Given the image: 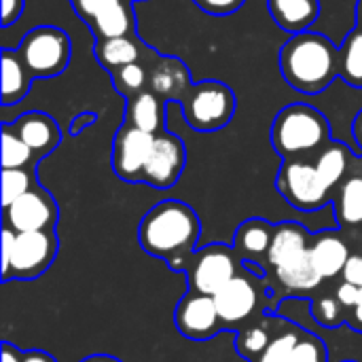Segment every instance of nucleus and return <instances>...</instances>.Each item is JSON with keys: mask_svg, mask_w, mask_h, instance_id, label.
I'll return each mask as SVG.
<instances>
[{"mask_svg": "<svg viewBox=\"0 0 362 362\" xmlns=\"http://www.w3.org/2000/svg\"><path fill=\"white\" fill-rule=\"evenodd\" d=\"M115 83H117V89L121 87L123 91H138L146 83V72L138 62H134V64H127L117 70Z\"/></svg>", "mask_w": 362, "mask_h": 362, "instance_id": "obj_31", "label": "nucleus"}, {"mask_svg": "<svg viewBox=\"0 0 362 362\" xmlns=\"http://www.w3.org/2000/svg\"><path fill=\"white\" fill-rule=\"evenodd\" d=\"M337 218L341 225L362 223V176H352L344 182L337 197Z\"/></svg>", "mask_w": 362, "mask_h": 362, "instance_id": "obj_27", "label": "nucleus"}, {"mask_svg": "<svg viewBox=\"0 0 362 362\" xmlns=\"http://www.w3.org/2000/svg\"><path fill=\"white\" fill-rule=\"evenodd\" d=\"M310 257H312L316 272L322 276V280H327V278H335V276L344 274L350 252H348L346 242L339 235L322 233L310 246Z\"/></svg>", "mask_w": 362, "mask_h": 362, "instance_id": "obj_17", "label": "nucleus"}, {"mask_svg": "<svg viewBox=\"0 0 362 362\" xmlns=\"http://www.w3.org/2000/svg\"><path fill=\"white\" fill-rule=\"evenodd\" d=\"M32 74L21 59L19 51L4 49L2 51V104L13 106L19 104L30 91Z\"/></svg>", "mask_w": 362, "mask_h": 362, "instance_id": "obj_18", "label": "nucleus"}, {"mask_svg": "<svg viewBox=\"0 0 362 362\" xmlns=\"http://www.w3.org/2000/svg\"><path fill=\"white\" fill-rule=\"evenodd\" d=\"M274 238V227L263 218L246 221L235 233V250L242 255H267Z\"/></svg>", "mask_w": 362, "mask_h": 362, "instance_id": "obj_25", "label": "nucleus"}, {"mask_svg": "<svg viewBox=\"0 0 362 362\" xmlns=\"http://www.w3.org/2000/svg\"><path fill=\"white\" fill-rule=\"evenodd\" d=\"M138 238L142 248L155 257L185 255L193 250L199 238V218L191 206L165 199L146 212Z\"/></svg>", "mask_w": 362, "mask_h": 362, "instance_id": "obj_2", "label": "nucleus"}, {"mask_svg": "<svg viewBox=\"0 0 362 362\" xmlns=\"http://www.w3.org/2000/svg\"><path fill=\"white\" fill-rule=\"evenodd\" d=\"M278 191L293 208L303 212H314L327 206L331 193L316 165L305 159H284L278 174Z\"/></svg>", "mask_w": 362, "mask_h": 362, "instance_id": "obj_6", "label": "nucleus"}, {"mask_svg": "<svg viewBox=\"0 0 362 362\" xmlns=\"http://www.w3.org/2000/svg\"><path fill=\"white\" fill-rule=\"evenodd\" d=\"M288 362H325V348L320 346L318 339H312V337L299 339Z\"/></svg>", "mask_w": 362, "mask_h": 362, "instance_id": "obj_33", "label": "nucleus"}, {"mask_svg": "<svg viewBox=\"0 0 362 362\" xmlns=\"http://www.w3.org/2000/svg\"><path fill=\"white\" fill-rule=\"evenodd\" d=\"M339 76L350 87H362V30L354 28L339 47Z\"/></svg>", "mask_w": 362, "mask_h": 362, "instance_id": "obj_26", "label": "nucleus"}, {"mask_svg": "<svg viewBox=\"0 0 362 362\" xmlns=\"http://www.w3.org/2000/svg\"><path fill=\"white\" fill-rule=\"evenodd\" d=\"M89 21L98 38L129 36L134 32V17L121 0H104V4Z\"/></svg>", "mask_w": 362, "mask_h": 362, "instance_id": "obj_20", "label": "nucleus"}, {"mask_svg": "<svg viewBox=\"0 0 362 362\" xmlns=\"http://www.w3.org/2000/svg\"><path fill=\"white\" fill-rule=\"evenodd\" d=\"M83 362H121V361H117V358H112V356H91V358H85Z\"/></svg>", "mask_w": 362, "mask_h": 362, "instance_id": "obj_43", "label": "nucleus"}, {"mask_svg": "<svg viewBox=\"0 0 362 362\" xmlns=\"http://www.w3.org/2000/svg\"><path fill=\"white\" fill-rule=\"evenodd\" d=\"M350 157H352V151L344 144V142H329L327 146L320 148L314 165L322 178V182L333 189L348 172L350 168Z\"/></svg>", "mask_w": 362, "mask_h": 362, "instance_id": "obj_23", "label": "nucleus"}, {"mask_svg": "<svg viewBox=\"0 0 362 362\" xmlns=\"http://www.w3.org/2000/svg\"><path fill=\"white\" fill-rule=\"evenodd\" d=\"M23 2L25 0H2V25L8 28L11 23H15L23 11Z\"/></svg>", "mask_w": 362, "mask_h": 362, "instance_id": "obj_38", "label": "nucleus"}, {"mask_svg": "<svg viewBox=\"0 0 362 362\" xmlns=\"http://www.w3.org/2000/svg\"><path fill=\"white\" fill-rule=\"evenodd\" d=\"M276 276H278L280 284L291 293H305V291L316 288L322 282V276L316 272V267L312 263L310 248L299 252L297 257L284 261L282 265H278Z\"/></svg>", "mask_w": 362, "mask_h": 362, "instance_id": "obj_19", "label": "nucleus"}, {"mask_svg": "<svg viewBox=\"0 0 362 362\" xmlns=\"http://www.w3.org/2000/svg\"><path fill=\"white\" fill-rule=\"evenodd\" d=\"M187 163V148L176 134L159 132L142 172V182L155 189H170L178 182Z\"/></svg>", "mask_w": 362, "mask_h": 362, "instance_id": "obj_7", "label": "nucleus"}, {"mask_svg": "<svg viewBox=\"0 0 362 362\" xmlns=\"http://www.w3.org/2000/svg\"><path fill=\"white\" fill-rule=\"evenodd\" d=\"M356 28L362 30V0L356 2Z\"/></svg>", "mask_w": 362, "mask_h": 362, "instance_id": "obj_45", "label": "nucleus"}, {"mask_svg": "<svg viewBox=\"0 0 362 362\" xmlns=\"http://www.w3.org/2000/svg\"><path fill=\"white\" fill-rule=\"evenodd\" d=\"M32 159H34V151L4 121L2 123V170L28 168Z\"/></svg>", "mask_w": 362, "mask_h": 362, "instance_id": "obj_28", "label": "nucleus"}, {"mask_svg": "<svg viewBox=\"0 0 362 362\" xmlns=\"http://www.w3.org/2000/svg\"><path fill=\"white\" fill-rule=\"evenodd\" d=\"M4 218L11 229L21 231H49L57 221L55 202L40 189H32L8 208H4Z\"/></svg>", "mask_w": 362, "mask_h": 362, "instance_id": "obj_10", "label": "nucleus"}, {"mask_svg": "<svg viewBox=\"0 0 362 362\" xmlns=\"http://www.w3.org/2000/svg\"><path fill=\"white\" fill-rule=\"evenodd\" d=\"M2 362H23V356H19V352L13 346L4 344L2 346Z\"/></svg>", "mask_w": 362, "mask_h": 362, "instance_id": "obj_40", "label": "nucleus"}, {"mask_svg": "<svg viewBox=\"0 0 362 362\" xmlns=\"http://www.w3.org/2000/svg\"><path fill=\"white\" fill-rule=\"evenodd\" d=\"M195 2L212 15H229L244 4V0H195Z\"/></svg>", "mask_w": 362, "mask_h": 362, "instance_id": "obj_36", "label": "nucleus"}, {"mask_svg": "<svg viewBox=\"0 0 362 362\" xmlns=\"http://www.w3.org/2000/svg\"><path fill=\"white\" fill-rule=\"evenodd\" d=\"M127 123L148 134H159L163 127V102L157 93L140 91L127 106Z\"/></svg>", "mask_w": 362, "mask_h": 362, "instance_id": "obj_22", "label": "nucleus"}, {"mask_svg": "<svg viewBox=\"0 0 362 362\" xmlns=\"http://www.w3.org/2000/svg\"><path fill=\"white\" fill-rule=\"evenodd\" d=\"M155 134L138 129L134 125H123L112 140V170L119 178L127 182H142V172L148 161Z\"/></svg>", "mask_w": 362, "mask_h": 362, "instance_id": "obj_9", "label": "nucleus"}, {"mask_svg": "<svg viewBox=\"0 0 362 362\" xmlns=\"http://www.w3.org/2000/svg\"><path fill=\"white\" fill-rule=\"evenodd\" d=\"M8 123V121H6ZM8 127L34 151V155L42 157L57 148L62 140L59 125L53 117L45 112H25L17 121L8 123Z\"/></svg>", "mask_w": 362, "mask_h": 362, "instance_id": "obj_13", "label": "nucleus"}, {"mask_svg": "<svg viewBox=\"0 0 362 362\" xmlns=\"http://www.w3.org/2000/svg\"><path fill=\"white\" fill-rule=\"evenodd\" d=\"M272 19L291 34H301L314 25L320 13L318 0H267Z\"/></svg>", "mask_w": 362, "mask_h": 362, "instance_id": "obj_16", "label": "nucleus"}, {"mask_svg": "<svg viewBox=\"0 0 362 362\" xmlns=\"http://www.w3.org/2000/svg\"><path fill=\"white\" fill-rule=\"evenodd\" d=\"M176 327L182 335L191 339H208L218 331V310L214 297L193 293L187 295L176 308Z\"/></svg>", "mask_w": 362, "mask_h": 362, "instance_id": "obj_12", "label": "nucleus"}, {"mask_svg": "<svg viewBox=\"0 0 362 362\" xmlns=\"http://www.w3.org/2000/svg\"><path fill=\"white\" fill-rule=\"evenodd\" d=\"M339 305L341 303L337 299H331V297L318 301L316 303V310H314L318 322H322L325 327H335L337 325V318H339Z\"/></svg>", "mask_w": 362, "mask_h": 362, "instance_id": "obj_34", "label": "nucleus"}, {"mask_svg": "<svg viewBox=\"0 0 362 362\" xmlns=\"http://www.w3.org/2000/svg\"><path fill=\"white\" fill-rule=\"evenodd\" d=\"M32 191V174L23 168L2 170V208H8L15 199Z\"/></svg>", "mask_w": 362, "mask_h": 362, "instance_id": "obj_29", "label": "nucleus"}, {"mask_svg": "<svg viewBox=\"0 0 362 362\" xmlns=\"http://www.w3.org/2000/svg\"><path fill=\"white\" fill-rule=\"evenodd\" d=\"M185 121L197 132H216L225 127L235 112V93L221 81L195 83L180 102Z\"/></svg>", "mask_w": 362, "mask_h": 362, "instance_id": "obj_4", "label": "nucleus"}, {"mask_svg": "<svg viewBox=\"0 0 362 362\" xmlns=\"http://www.w3.org/2000/svg\"><path fill=\"white\" fill-rule=\"evenodd\" d=\"M337 301L344 308H356L362 301V288L356 286V284H352V282H344L337 288Z\"/></svg>", "mask_w": 362, "mask_h": 362, "instance_id": "obj_37", "label": "nucleus"}, {"mask_svg": "<svg viewBox=\"0 0 362 362\" xmlns=\"http://www.w3.org/2000/svg\"><path fill=\"white\" fill-rule=\"evenodd\" d=\"M352 136L358 144V148L362 151V110L354 117V123H352Z\"/></svg>", "mask_w": 362, "mask_h": 362, "instance_id": "obj_41", "label": "nucleus"}, {"mask_svg": "<svg viewBox=\"0 0 362 362\" xmlns=\"http://www.w3.org/2000/svg\"><path fill=\"white\" fill-rule=\"evenodd\" d=\"M329 142V119L310 104H288L274 119L272 144L284 159H301Z\"/></svg>", "mask_w": 362, "mask_h": 362, "instance_id": "obj_3", "label": "nucleus"}, {"mask_svg": "<svg viewBox=\"0 0 362 362\" xmlns=\"http://www.w3.org/2000/svg\"><path fill=\"white\" fill-rule=\"evenodd\" d=\"M280 70L295 91L320 93L339 74V49L329 36L312 30L293 34L280 49Z\"/></svg>", "mask_w": 362, "mask_h": 362, "instance_id": "obj_1", "label": "nucleus"}, {"mask_svg": "<svg viewBox=\"0 0 362 362\" xmlns=\"http://www.w3.org/2000/svg\"><path fill=\"white\" fill-rule=\"evenodd\" d=\"M214 303H216L221 322L225 325L242 322L257 308V288L248 278L235 276L214 295Z\"/></svg>", "mask_w": 362, "mask_h": 362, "instance_id": "obj_14", "label": "nucleus"}, {"mask_svg": "<svg viewBox=\"0 0 362 362\" xmlns=\"http://www.w3.org/2000/svg\"><path fill=\"white\" fill-rule=\"evenodd\" d=\"M23 362H55L49 354L45 352H28L23 354Z\"/></svg>", "mask_w": 362, "mask_h": 362, "instance_id": "obj_42", "label": "nucleus"}, {"mask_svg": "<svg viewBox=\"0 0 362 362\" xmlns=\"http://www.w3.org/2000/svg\"><path fill=\"white\" fill-rule=\"evenodd\" d=\"M15 238H17V231L6 225L2 231V278H4V282L11 278V259H13Z\"/></svg>", "mask_w": 362, "mask_h": 362, "instance_id": "obj_35", "label": "nucleus"}, {"mask_svg": "<svg viewBox=\"0 0 362 362\" xmlns=\"http://www.w3.org/2000/svg\"><path fill=\"white\" fill-rule=\"evenodd\" d=\"M151 87L153 93H157L159 98L180 104L182 98L193 87L189 68L176 57H165L155 66L151 74Z\"/></svg>", "mask_w": 362, "mask_h": 362, "instance_id": "obj_15", "label": "nucleus"}, {"mask_svg": "<svg viewBox=\"0 0 362 362\" xmlns=\"http://www.w3.org/2000/svg\"><path fill=\"white\" fill-rule=\"evenodd\" d=\"M354 310H356V314H354L356 327H358V329H361V331H362V301H361V303H358V305H356V308H354Z\"/></svg>", "mask_w": 362, "mask_h": 362, "instance_id": "obj_44", "label": "nucleus"}, {"mask_svg": "<svg viewBox=\"0 0 362 362\" xmlns=\"http://www.w3.org/2000/svg\"><path fill=\"white\" fill-rule=\"evenodd\" d=\"M95 55L102 66L108 70H119L127 64L138 62V47L129 36H117V38H100L95 45Z\"/></svg>", "mask_w": 362, "mask_h": 362, "instance_id": "obj_24", "label": "nucleus"}, {"mask_svg": "<svg viewBox=\"0 0 362 362\" xmlns=\"http://www.w3.org/2000/svg\"><path fill=\"white\" fill-rule=\"evenodd\" d=\"M57 240L53 231H21L15 238L11 276L17 280L38 278L55 259Z\"/></svg>", "mask_w": 362, "mask_h": 362, "instance_id": "obj_8", "label": "nucleus"}, {"mask_svg": "<svg viewBox=\"0 0 362 362\" xmlns=\"http://www.w3.org/2000/svg\"><path fill=\"white\" fill-rule=\"evenodd\" d=\"M297 344H299V333L286 331V333H282L269 341V346L261 354L259 362H288L293 356V350L297 348Z\"/></svg>", "mask_w": 362, "mask_h": 362, "instance_id": "obj_30", "label": "nucleus"}, {"mask_svg": "<svg viewBox=\"0 0 362 362\" xmlns=\"http://www.w3.org/2000/svg\"><path fill=\"white\" fill-rule=\"evenodd\" d=\"M19 55L36 78L62 74L70 64L72 45L66 32L53 25H38L30 30L19 42Z\"/></svg>", "mask_w": 362, "mask_h": 362, "instance_id": "obj_5", "label": "nucleus"}, {"mask_svg": "<svg viewBox=\"0 0 362 362\" xmlns=\"http://www.w3.org/2000/svg\"><path fill=\"white\" fill-rule=\"evenodd\" d=\"M235 278V259L227 248L210 246L195 259L191 286L195 293L214 297L227 282Z\"/></svg>", "mask_w": 362, "mask_h": 362, "instance_id": "obj_11", "label": "nucleus"}, {"mask_svg": "<svg viewBox=\"0 0 362 362\" xmlns=\"http://www.w3.org/2000/svg\"><path fill=\"white\" fill-rule=\"evenodd\" d=\"M267 346H269V337L263 329H248L240 335V341H238V350L246 356L263 354Z\"/></svg>", "mask_w": 362, "mask_h": 362, "instance_id": "obj_32", "label": "nucleus"}, {"mask_svg": "<svg viewBox=\"0 0 362 362\" xmlns=\"http://www.w3.org/2000/svg\"><path fill=\"white\" fill-rule=\"evenodd\" d=\"M308 233L301 225L297 223H282L274 227V238L267 250V261L269 265L278 267L284 261L297 257L299 252L308 250Z\"/></svg>", "mask_w": 362, "mask_h": 362, "instance_id": "obj_21", "label": "nucleus"}, {"mask_svg": "<svg viewBox=\"0 0 362 362\" xmlns=\"http://www.w3.org/2000/svg\"><path fill=\"white\" fill-rule=\"evenodd\" d=\"M344 278H346V282H352L362 288V257L354 255L348 259V263L344 267Z\"/></svg>", "mask_w": 362, "mask_h": 362, "instance_id": "obj_39", "label": "nucleus"}]
</instances>
